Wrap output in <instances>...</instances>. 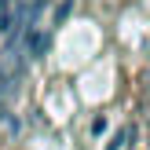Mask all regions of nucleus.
<instances>
[{
	"instance_id": "nucleus-3",
	"label": "nucleus",
	"mask_w": 150,
	"mask_h": 150,
	"mask_svg": "<svg viewBox=\"0 0 150 150\" xmlns=\"http://www.w3.org/2000/svg\"><path fill=\"white\" fill-rule=\"evenodd\" d=\"M132 136H136V128H121V132L114 136V143H110L106 150H125V146H128V139H132Z\"/></svg>"
},
{
	"instance_id": "nucleus-1",
	"label": "nucleus",
	"mask_w": 150,
	"mask_h": 150,
	"mask_svg": "<svg viewBox=\"0 0 150 150\" xmlns=\"http://www.w3.org/2000/svg\"><path fill=\"white\" fill-rule=\"evenodd\" d=\"M22 44H26V48H22V51H26V59H40L44 55V51H48L51 48V33H48V29H29V33H26V40H22Z\"/></svg>"
},
{
	"instance_id": "nucleus-4",
	"label": "nucleus",
	"mask_w": 150,
	"mask_h": 150,
	"mask_svg": "<svg viewBox=\"0 0 150 150\" xmlns=\"http://www.w3.org/2000/svg\"><path fill=\"white\" fill-rule=\"evenodd\" d=\"M103 128H106V117H95V121H92V136H99Z\"/></svg>"
},
{
	"instance_id": "nucleus-5",
	"label": "nucleus",
	"mask_w": 150,
	"mask_h": 150,
	"mask_svg": "<svg viewBox=\"0 0 150 150\" xmlns=\"http://www.w3.org/2000/svg\"><path fill=\"white\" fill-rule=\"evenodd\" d=\"M70 7H73V4H70V0H66V4H62V7H59V11H55V22H62V18H66V15H70Z\"/></svg>"
},
{
	"instance_id": "nucleus-2",
	"label": "nucleus",
	"mask_w": 150,
	"mask_h": 150,
	"mask_svg": "<svg viewBox=\"0 0 150 150\" xmlns=\"http://www.w3.org/2000/svg\"><path fill=\"white\" fill-rule=\"evenodd\" d=\"M15 84H18V77H15V73H7V66L0 62V117H4V106H7V95L15 92Z\"/></svg>"
}]
</instances>
